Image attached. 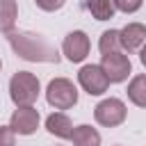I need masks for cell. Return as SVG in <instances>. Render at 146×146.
Listing matches in <instances>:
<instances>
[{"instance_id": "obj_11", "label": "cell", "mask_w": 146, "mask_h": 146, "mask_svg": "<svg viewBox=\"0 0 146 146\" xmlns=\"http://www.w3.org/2000/svg\"><path fill=\"white\" fill-rule=\"evenodd\" d=\"M68 139H71L73 146H100V132L89 123L73 125V132H71Z\"/></svg>"}, {"instance_id": "obj_8", "label": "cell", "mask_w": 146, "mask_h": 146, "mask_svg": "<svg viewBox=\"0 0 146 146\" xmlns=\"http://www.w3.org/2000/svg\"><path fill=\"white\" fill-rule=\"evenodd\" d=\"M39 121H41V116H39V110L34 107V105H30V107H16L14 112H11V119H9V128L16 132V135H34L36 132V128H39Z\"/></svg>"}, {"instance_id": "obj_15", "label": "cell", "mask_w": 146, "mask_h": 146, "mask_svg": "<svg viewBox=\"0 0 146 146\" xmlns=\"http://www.w3.org/2000/svg\"><path fill=\"white\" fill-rule=\"evenodd\" d=\"M98 50L100 55H110V52H121V39H119V30H105L98 39Z\"/></svg>"}, {"instance_id": "obj_20", "label": "cell", "mask_w": 146, "mask_h": 146, "mask_svg": "<svg viewBox=\"0 0 146 146\" xmlns=\"http://www.w3.org/2000/svg\"><path fill=\"white\" fill-rule=\"evenodd\" d=\"M0 71H2V59H0Z\"/></svg>"}, {"instance_id": "obj_9", "label": "cell", "mask_w": 146, "mask_h": 146, "mask_svg": "<svg viewBox=\"0 0 146 146\" xmlns=\"http://www.w3.org/2000/svg\"><path fill=\"white\" fill-rule=\"evenodd\" d=\"M119 39H121V50L139 52L141 46L146 43V25L144 23H128L119 30Z\"/></svg>"}, {"instance_id": "obj_18", "label": "cell", "mask_w": 146, "mask_h": 146, "mask_svg": "<svg viewBox=\"0 0 146 146\" xmlns=\"http://www.w3.org/2000/svg\"><path fill=\"white\" fill-rule=\"evenodd\" d=\"M0 146H16V132L9 125H0Z\"/></svg>"}, {"instance_id": "obj_21", "label": "cell", "mask_w": 146, "mask_h": 146, "mask_svg": "<svg viewBox=\"0 0 146 146\" xmlns=\"http://www.w3.org/2000/svg\"><path fill=\"white\" fill-rule=\"evenodd\" d=\"M116 146H119V144H116Z\"/></svg>"}, {"instance_id": "obj_6", "label": "cell", "mask_w": 146, "mask_h": 146, "mask_svg": "<svg viewBox=\"0 0 146 146\" xmlns=\"http://www.w3.org/2000/svg\"><path fill=\"white\" fill-rule=\"evenodd\" d=\"M78 84L89 96H103L110 89V80L98 64H84L78 71Z\"/></svg>"}, {"instance_id": "obj_12", "label": "cell", "mask_w": 146, "mask_h": 146, "mask_svg": "<svg viewBox=\"0 0 146 146\" xmlns=\"http://www.w3.org/2000/svg\"><path fill=\"white\" fill-rule=\"evenodd\" d=\"M18 18V2L16 0H0V32L9 34Z\"/></svg>"}, {"instance_id": "obj_16", "label": "cell", "mask_w": 146, "mask_h": 146, "mask_svg": "<svg viewBox=\"0 0 146 146\" xmlns=\"http://www.w3.org/2000/svg\"><path fill=\"white\" fill-rule=\"evenodd\" d=\"M141 5H144V0H114L116 11H123V14H135L141 9Z\"/></svg>"}, {"instance_id": "obj_19", "label": "cell", "mask_w": 146, "mask_h": 146, "mask_svg": "<svg viewBox=\"0 0 146 146\" xmlns=\"http://www.w3.org/2000/svg\"><path fill=\"white\" fill-rule=\"evenodd\" d=\"M139 62L146 66V43H144V46H141V50H139Z\"/></svg>"}, {"instance_id": "obj_5", "label": "cell", "mask_w": 146, "mask_h": 146, "mask_svg": "<svg viewBox=\"0 0 146 146\" xmlns=\"http://www.w3.org/2000/svg\"><path fill=\"white\" fill-rule=\"evenodd\" d=\"M103 73L107 75L110 84H121L130 78L132 73V64H130V57L123 55V52H110V55H103L100 57V64Z\"/></svg>"}, {"instance_id": "obj_4", "label": "cell", "mask_w": 146, "mask_h": 146, "mask_svg": "<svg viewBox=\"0 0 146 146\" xmlns=\"http://www.w3.org/2000/svg\"><path fill=\"white\" fill-rule=\"evenodd\" d=\"M125 116H128L125 103H123L121 98H114V96L103 98V100L94 107V119H96V123L103 125V128H116V125H121V123L125 121Z\"/></svg>"}, {"instance_id": "obj_7", "label": "cell", "mask_w": 146, "mask_h": 146, "mask_svg": "<svg viewBox=\"0 0 146 146\" xmlns=\"http://www.w3.org/2000/svg\"><path fill=\"white\" fill-rule=\"evenodd\" d=\"M89 50H91V41H89V36H87V32H82V30L68 32V34L64 36V41H62V55H64L68 62H73V64L84 62L87 55H89Z\"/></svg>"}, {"instance_id": "obj_14", "label": "cell", "mask_w": 146, "mask_h": 146, "mask_svg": "<svg viewBox=\"0 0 146 146\" xmlns=\"http://www.w3.org/2000/svg\"><path fill=\"white\" fill-rule=\"evenodd\" d=\"M87 9L96 21H110L116 14L114 0H87Z\"/></svg>"}, {"instance_id": "obj_1", "label": "cell", "mask_w": 146, "mask_h": 146, "mask_svg": "<svg viewBox=\"0 0 146 146\" xmlns=\"http://www.w3.org/2000/svg\"><path fill=\"white\" fill-rule=\"evenodd\" d=\"M7 41H9L11 50H14V55L25 59V62H43V64H57L59 62L57 48L43 34L11 30L7 34Z\"/></svg>"}, {"instance_id": "obj_17", "label": "cell", "mask_w": 146, "mask_h": 146, "mask_svg": "<svg viewBox=\"0 0 146 146\" xmlns=\"http://www.w3.org/2000/svg\"><path fill=\"white\" fill-rule=\"evenodd\" d=\"M34 5H36L41 11L52 14V11H59V9L66 5V0H34Z\"/></svg>"}, {"instance_id": "obj_2", "label": "cell", "mask_w": 146, "mask_h": 146, "mask_svg": "<svg viewBox=\"0 0 146 146\" xmlns=\"http://www.w3.org/2000/svg\"><path fill=\"white\" fill-rule=\"evenodd\" d=\"M41 94L39 78L30 71H16L9 80V98L16 107H30Z\"/></svg>"}, {"instance_id": "obj_3", "label": "cell", "mask_w": 146, "mask_h": 146, "mask_svg": "<svg viewBox=\"0 0 146 146\" xmlns=\"http://www.w3.org/2000/svg\"><path fill=\"white\" fill-rule=\"evenodd\" d=\"M46 100L55 110H71L78 105V87L68 78H55L46 87Z\"/></svg>"}, {"instance_id": "obj_10", "label": "cell", "mask_w": 146, "mask_h": 146, "mask_svg": "<svg viewBox=\"0 0 146 146\" xmlns=\"http://www.w3.org/2000/svg\"><path fill=\"white\" fill-rule=\"evenodd\" d=\"M46 130L50 135H55L57 139H68L73 132V121L64 114V112H52L46 119Z\"/></svg>"}, {"instance_id": "obj_13", "label": "cell", "mask_w": 146, "mask_h": 146, "mask_svg": "<svg viewBox=\"0 0 146 146\" xmlns=\"http://www.w3.org/2000/svg\"><path fill=\"white\" fill-rule=\"evenodd\" d=\"M128 100L146 110V73H139L128 82Z\"/></svg>"}]
</instances>
